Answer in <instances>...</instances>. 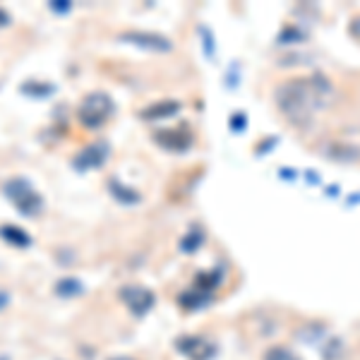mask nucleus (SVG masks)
I'll list each match as a JSON object with an SVG mask.
<instances>
[{
	"label": "nucleus",
	"instance_id": "nucleus-1",
	"mask_svg": "<svg viewBox=\"0 0 360 360\" xmlns=\"http://www.w3.org/2000/svg\"><path fill=\"white\" fill-rule=\"evenodd\" d=\"M332 101V84L324 77H300L278 89V106L293 120L305 123Z\"/></svg>",
	"mask_w": 360,
	"mask_h": 360
},
{
	"label": "nucleus",
	"instance_id": "nucleus-2",
	"mask_svg": "<svg viewBox=\"0 0 360 360\" xmlns=\"http://www.w3.org/2000/svg\"><path fill=\"white\" fill-rule=\"evenodd\" d=\"M3 195L5 200L13 205L22 217L34 219L44 212V197L37 188L32 185V180L25 176H13L3 183Z\"/></svg>",
	"mask_w": 360,
	"mask_h": 360
},
{
	"label": "nucleus",
	"instance_id": "nucleus-3",
	"mask_svg": "<svg viewBox=\"0 0 360 360\" xmlns=\"http://www.w3.org/2000/svg\"><path fill=\"white\" fill-rule=\"evenodd\" d=\"M115 106H113V98L103 91H91L82 98L77 108V120L79 125L89 127V130H98L101 125L108 123V118L113 115Z\"/></svg>",
	"mask_w": 360,
	"mask_h": 360
},
{
	"label": "nucleus",
	"instance_id": "nucleus-4",
	"mask_svg": "<svg viewBox=\"0 0 360 360\" xmlns=\"http://www.w3.org/2000/svg\"><path fill=\"white\" fill-rule=\"evenodd\" d=\"M111 156V147H108L103 139H98V142H91L86 144L82 152H77L72 156V168L77 173H86V171H96V168H101L106 164V159Z\"/></svg>",
	"mask_w": 360,
	"mask_h": 360
},
{
	"label": "nucleus",
	"instance_id": "nucleus-5",
	"mask_svg": "<svg viewBox=\"0 0 360 360\" xmlns=\"http://www.w3.org/2000/svg\"><path fill=\"white\" fill-rule=\"evenodd\" d=\"M123 41L142 46V49H152V51H171V41L164 37H156V34H144V32H127L123 34Z\"/></svg>",
	"mask_w": 360,
	"mask_h": 360
},
{
	"label": "nucleus",
	"instance_id": "nucleus-6",
	"mask_svg": "<svg viewBox=\"0 0 360 360\" xmlns=\"http://www.w3.org/2000/svg\"><path fill=\"white\" fill-rule=\"evenodd\" d=\"M123 300L137 312V315H142V312H147L149 307H152L154 295H152V291H147V288L132 286V288H123Z\"/></svg>",
	"mask_w": 360,
	"mask_h": 360
},
{
	"label": "nucleus",
	"instance_id": "nucleus-7",
	"mask_svg": "<svg viewBox=\"0 0 360 360\" xmlns=\"http://www.w3.org/2000/svg\"><path fill=\"white\" fill-rule=\"evenodd\" d=\"M58 86L51 82H44V79H25L20 84V94H25L27 98H34V101H44V98L53 96Z\"/></svg>",
	"mask_w": 360,
	"mask_h": 360
},
{
	"label": "nucleus",
	"instance_id": "nucleus-8",
	"mask_svg": "<svg viewBox=\"0 0 360 360\" xmlns=\"http://www.w3.org/2000/svg\"><path fill=\"white\" fill-rule=\"evenodd\" d=\"M0 238L13 248H29L32 245V236H29L22 226H15V224L0 226Z\"/></svg>",
	"mask_w": 360,
	"mask_h": 360
},
{
	"label": "nucleus",
	"instance_id": "nucleus-9",
	"mask_svg": "<svg viewBox=\"0 0 360 360\" xmlns=\"http://www.w3.org/2000/svg\"><path fill=\"white\" fill-rule=\"evenodd\" d=\"M53 293L58 295V298H77V295L84 293V283L75 276H63L56 281Z\"/></svg>",
	"mask_w": 360,
	"mask_h": 360
},
{
	"label": "nucleus",
	"instance_id": "nucleus-10",
	"mask_svg": "<svg viewBox=\"0 0 360 360\" xmlns=\"http://www.w3.org/2000/svg\"><path fill=\"white\" fill-rule=\"evenodd\" d=\"M178 111V103L173 101H161V103H154V106L144 108L142 111V118L144 120H159V118H168Z\"/></svg>",
	"mask_w": 360,
	"mask_h": 360
},
{
	"label": "nucleus",
	"instance_id": "nucleus-11",
	"mask_svg": "<svg viewBox=\"0 0 360 360\" xmlns=\"http://www.w3.org/2000/svg\"><path fill=\"white\" fill-rule=\"evenodd\" d=\"M108 188H111V195L115 197V200L123 202V205H137V202H139V195L135 193V190L125 188V185L120 183V180L113 178L111 183H108Z\"/></svg>",
	"mask_w": 360,
	"mask_h": 360
},
{
	"label": "nucleus",
	"instance_id": "nucleus-12",
	"mask_svg": "<svg viewBox=\"0 0 360 360\" xmlns=\"http://www.w3.org/2000/svg\"><path fill=\"white\" fill-rule=\"evenodd\" d=\"M49 10H51V13H56V15H68L70 10H72V3H70V0H51Z\"/></svg>",
	"mask_w": 360,
	"mask_h": 360
},
{
	"label": "nucleus",
	"instance_id": "nucleus-13",
	"mask_svg": "<svg viewBox=\"0 0 360 360\" xmlns=\"http://www.w3.org/2000/svg\"><path fill=\"white\" fill-rule=\"evenodd\" d=\"M10 25H13V15H10L5 8H0V29H5V27H10Z\"/></svg>",
	"mask_w": 360,
	"mask_h": 360
},
{
	"label": "nucleus",
	"instance_id": "nucleus-14",
	"mask_svg": "<svg viewBox=\"0 0 360 360\" xmlns=\"http://www.w3.org/2000/svg\"><path fill=\"white\" fill-rule=\"evenodd\" d=\"M8 305H10V293L5 291V288H0V312H3Z\"/></svg>",
	"mask_w": 360,
	"mask_h": 360
},
{
	"label": "nucleus",
	"instance_id": "nucleus-15",
	"mask_svg": "<svg viewBox=\"0 0 360 360\" xmlns=\"http://www.w3.org/2000/svg\"><path fill=\"white\" fill-rule=\"evenodd\" d=\"M115 360H127V358H115Z\"/></svg>",
	"mask_w": 360,
	"mask_h": 360
},
{
	"label": "nucleus",
	"instance_id": "nucleus-16",
	"mask_svg": "<svg viewBox=\"0 0 360 360\" xmlns=\"http://www.w3.org/2000/svg\"><path fill=\"white\" fill-rule=\"evenodd\" d=\"M0 360H8V358H5V356H3V358H0Z\"/></svg>",
	"mask_w": 360,
	"mask_h": 360
}]
</instances>
